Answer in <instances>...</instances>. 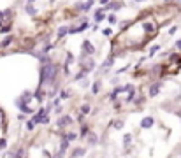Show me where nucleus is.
Returning a JSON list of instances; mask_svg holds the SVG:
<instances>
[{
  "instance_id": "obj_20",
  "label": "nucleus",
  "mask_w": 181,
  "mask_h": 158,
  "mask_svg": "<svg viewBox=\"0 0 181 158\" xmlns=\"http://www.w3.org/2000/svg\"><path fill=\"white\" fill-rule=\"evenodd\" d=\"M176 46H178V48L181 49V41H178V44H176Z\"/></svg>"
},
{
  "instance_id": "obj_5",
  "label": "nucleus",
  "mask_w": 181,
  "mask_h": 158,
  "mask_svg": "<svg viewBox=\"0 0 181 158\" xmlns=\"http://www.w3.org/2000/svg\"><path fill=\"white\" fill-rule=\"evenodd\" d=\"M83 49H84V53H90V55H91V53L95 51V48L90 44V41H84V42H83Z\"/></svg>"
},
{
  "instance_id": "obj_19",
  "label": "nucleus",
  "mask_w": 181,
  "mask_h": 158,
  "mask_svg": "<svg viewBox=\"0 0 181 158\" xmlns=\"http://www.w3.org/2000/svg\"><path fill=\"white\" fill-rule=\"evenodd\" d=\"M4 146H6V141H4V139H0V148H4Z\"/></svg>"
},
{
  "instance_id": "obj_4",
  "label": "nucleus",
  "mask_w": 181,
  "mask_h": 158,
  "mask_svg": "<svg viewBox=\"0 0 181 158\" xmlns=\"http://www.w3.org/2000/svg\"><path fill=\"white\" fill-rule=\"evenodd\" d=\"M158 93H160V83L151 84V86H150V97H157Z\"/></svg>"
},
{
  "instance_id": "obj_7",
  "label": "nucleus",
  "mask_w": 181,
  "mask_h": 158,
  "mask_svg": "<svg viewBox=\"0 0 181 158\" xmlns=\"http://www.w3.org/2000/svg\"><path fill=\"white\" fill-rule=\"evenodd\" d=\"M104 20V11H97V14H95V21H102Z\"/></svg>"
},
{
  "instance_id": "obj_15",
  "label": "nucleus",
  "mask_w": 181,
  "mask_h": 158,
  "mask_svg": "<svg viewBox=\"0 0 181 158\" xmlns=\"http://www.w3.org/2000/svg\"><path fill=\"white\" fill-rule=\"evenodd\" d=\"M90 142L93 144V142H97V137L93 135V134H90Z\"/></svg>"
},
{
  "instance_id": "obj_11",
  "label": "nucleus",
  "mask_w": 181,
  "mask_h": 158,
  "mask_svg": "<svg viewBox=\"0 0 181 158\" xmlns=\"http://www.w3.org/2000/svg\"><path fill=\"white\" fill-rule=\"evenodd\" d=\"M107 20H109V23H114V21H116V16H114V14H109V16H107Z\"/></svg>"
},
{
  "instance_id": "obj_21",
  "label": "nucleus",
  "mask_w": 181,
  "mask_h": 158,
  "mask_svg": "<svg viewBox=\"0 0 181 158\" xmlns=\"http://www.w3.org/2000/svg\"><path fill=\"white\" fill-rule=\"evenodd\" d=\"M107 2H109V0H102V4H107Z\"/></svg>"
},
{
  "instance_id": "obj_23",
  "label": "nucleus",
  "mask_w": 181,
  "mask_h": 158,
  "mask_svg": "<svg viewBox=\"0 0 181 158\" xmlns=\"http://www.w3.org/2000/svg\"><path fill=\"white\" fill-rule=\"evenodd\" d=\"M137 2H141V0H137Z\"/></svg>"
},
{
  "instance_id": "obj_16",
  "label": "nucleus",
  "mask_w": 181,
  "mask_h": 158,
  "mask_svg": "<svg viewBox=\"0 0 181 158\" xmlns=\"http://www.w3.org/2000/svg\"><path fill=\"white\" fill-rule=\"evenodd\" d=\"M111 7H113V9H120V7H121V5H120L118 2H114V4H111Z\"/></svg>"
},
{
  "instance_id": "obj_1",
  "label": "nucleus",
  "mask_w": 181,
  "mask_h": 158,
  "mask_svg": "<svg viewBox=\"0 0 181 158\" xmlns=\"http://www.w3.org/2000/svg\"><path fill=\"white\" fill-rule=\"evenodd\" d=\"M53 76H55V67L49 63V62H46V65L42 67V76H41V81L42 83H49L51 79H53Z\"/></svg>"
},
{
  "instance_id": "obj_9",
  "label": "nucleus",
  "mask_w": 181,
  "mask_h": 158,
  "mask_svg": "<svg viewBox=\"0 0 181 158\" xmlns=\"http://www.w3.org/2000/svg\"><path fill=\"white\" fill-rule=\"evenodd\" d=\"M79 155L83 156V155H84V149H76V151H74V156H79Z\"/></svg>"
},
{
  "instance_id": "obj_14",
  "label": "nucleus",
  "mask_w": 181,
  "mask_h": 158,
  "mask_svg": "<svg viewBox=\"0 0 181 158\" xmlns=\"http://www.w3.org/2000/svg\"><path fill=\"white\" fill-rule=\"evenodd\" d=\"M114 127H116V128H121V127H123V121H114Z\"/></svg>"
},
{
  "instance_id": "obj_12",
  "label": "nucleus",
  "mask_w": 181,
  "mask_h": 158,
  "mask_svg": "<svg viewBox=\"0 0 181 158\" xmlns=\"http://www.w3.org/2000/svg\"><path fill=\"white\" fill-rule=\"evenodd\" d=\"M88 111H90V106H83V109H81V113H83V114H86Z\"/></svg>"
},
{
  "instance_id": "obj_17",
  "label": "nucleus",
  "mask_w": 181,
  "mask_h": 158,
  "mask_svg": "<svg viewBox=\"0 0 181 158\" xmlns=\"http://www.w3.org/2000/svg\"><path fill=\"white\" fill-rule=\"evenodd\" d=\"M102 34H104V35H111V28H105Z\"/></svg>"
},
{
  "instance_id": "obj_10",
  "label": "nucleus",
  "mask_w": 181,
  "mask_h": 158,
  "mask_svg": "<svg viewBox=\"0 0 181 158\" xmlns=\"http://www.w3.org/2000/svg\"><path fill=\"white\" fill-rule=\"evenodd\" d=\"M144 28H146L148 32H153V25H150V23H144Z\"/></svg>"
},
{
  "instance_id": "obj_8",
  "label": "nucleus",
  "mask_w": 181,
  "mask_h": 158,
  "mask_svg": "<svg viewBox=\"0 0 181 158\" xmlns=\"http://www.w3.org/2000/svg\"><path fill=\"white\" fill-rule=\"evenodd\" d=\"M98 90H100V83H95V84H93V88H91V92H93V93H98Z\"/></svg>"
},
{
  "instance_id": "obj_3",
  "label": "nucleus",
  "mask_w": 181,
  "mask_h": 158,
  "mask_svg": "<svg viewBox=\"0 0 181 158\" xmlns=\"http://www.w3.org/2000/svg\"><path fill=\"white\" fill-rule=\"evenodd\" d=\"M44 114H46V109H41V111H39V113H37V114L34 116V120H32V123H39V121H44Z\"/></svg>"
},
{
  "instance_id": "obj_22",
  "label": "nucleus",
  "mask_w": 181,
  "mask_h": 158,
  "mask_svg": "<svg viewBox=\"0 0 181 158\" xmlns=\"http://www.w3.org/2000/svg\"><path fill=\"white\" fill-rule=\"evenodd\" d=\"M178 114H179V116H181V111H179V113H178Z\"/></svg>"
},
{
  "instance_id": "obj_6",
  "label": "nucleus",
  "mask_w": 181,
  "mask_h": 158,
  "mask_svg": "<svg viewBox=\"0 0 181 158\" xmlns=\"http://www.w3.org/2000/svg\"><path fill=\"white\" fill-rule=\"evenodd\" d=\"M70 123H72V120H70L69 116H63V118L58 120V125H60V127H63V125H70Z\"/></svg>"
},
{
  "instance_id": "obj_13",
  "label": "nucleus",
  "mask_w": 181,
  "mask_h": 158,
  "mask_svg": "<svg viewBox=\"0 0 181 158\" xmlns=\"http://www.w3.org/2000/svg\"><path fill=\"white\" fill-rule=\"evenodd\" d=\"M65 32H69V28H65V27H62V28H60V32H58V34H60V35H65Z\"/></svg>"
},
{
  "instance_id": "obj_2",
  "label": "nucleus",
  "mask_w": 181,
  "mask_h": 158,
  "mask_svg": "<svg viewBox=\"0 0 181 158\" xmlns=\"http://www.w3.org/2000/svg\"><path fill=\"white\" fill-rule=\"evenodd\" d=\"M153 118H151V116H146V118H142V121H141V127H142V128H151V127H153Z\"/></svg>"
},
{
  "instance_id": "obj_18",
  "label": "nucleus",
  "mask_w": 181,
  "mask_h": 158,
  "mask_svg": "<svg viewBox=\"0 0 181 158\" xmlns=\"http://www.w3.org/2000/svg\"><path fill=\"white\" fill-rule=\"evenodd\" d=\"M70 139H76V134H69V135H67V141H70Z\"/></svg>"
}]
</instances>
